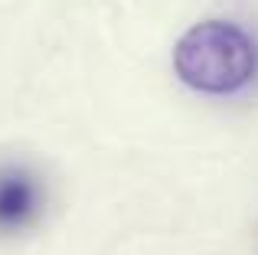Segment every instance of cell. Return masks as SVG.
Listing matches in <instances>:
<instances>
[{"instance_id":"obj_1","label":"cell","mask_w":258,"mask_h":255,"mask_svg":"<svg viewBox=\"0 0 258 255\" xmlns=\"http://www.w3.org/2000/svg\"><path fill=\"white\" fill-rule=\"evenodd\" d=\"M173 69L189 89L206 95H229L252 82L258 69V46L242 26L206 20L183 33L173 49Z\"/></svg>"},{"instance_id":"obj_2","label":"cell","mask_w":258,"mask_h":255,"mask_svg":"<svg viewBox=\"0 0 258 255\" xmlns=\"http://www.w3.org/2000/svg\"><path fill=\"white\" fill-rule=\"evenodd\" d=\"M39 213V183L20 167L0 170V232H13L33 223Z\"/></svg>"}]
</instances>
